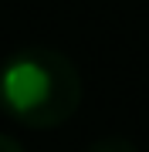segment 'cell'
<instances>
[{"label": "cell", "instance_id": "cell-2", "mask_svg": "<svg viewBox=\"0 0 149 152\" xmlns=\"http://www.w3.org/2000/svg\"><path fill=\"white\" fill-rule=\"evenodd\" d=\"M88 152H136V149H132L129 139H102V142H95Z\"/></svg>", "mask_w": 149, "mask_h": 152}, {"label": "cell", "instance_id": "cell-3", "mask_svg": "<svg viewBox=\"0 0 149 152\" xmlns=\"http://www.w3.org/2000/svg\"><path fill=\"white\" fill-rule=\"evenodd\" d=\"M0 152H21V145H17L10 135H4V132H0Z\"/></svg>", "mask_w": 149, "mask_h": 152}, {"label": "cell", "instance_id": "cell-1", "mask_svg": "<svg viewBox=\"0 0 149 152\" xmlns=\"http://www.w3.org/2000/svg\"><path fill=\"white\" fill-rule=\"evenodd\" d=\"M81 102L78 68L54 48H24L0 68V105L31 129L68 122Z\"/></svg>", "mask_w": 149, "mask_h": 152}]
</instances>
